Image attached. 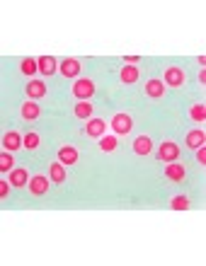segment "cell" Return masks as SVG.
<instances>
[{
	"label": "cell",
	"mask_w": 206,
	"mask_h": 266,
	"mask_svg": "<svg viewBox=\"0 0 206 266\" xmlns=\"http://www.w3.org/2000/svg\"><path fill=\"white\" fill-rule=\"evenodd\" d=\"M48 177L54 181H66V165H61V162H54L51 167H48Z\"/></svg>",
	"instance_id": "d6986e66"
},
{
	"label": "cell",
	"mask_w": 206,
	"mask_h": 266,
	"mask_svg": "<svg viewBox=\"0 0 206 266\" xmlns=\"http://www.w3.org/2000/svg\"><path fill=\"white\" fill-rule=\"evenodd\" d=\"M20 145H24V138L17 131H8L5 136H3V148H5L8 153H15Z\"/></svg>",
	"instance_id": "30bf717a"
},
{
	"label": "cell",
	"mask_w": 206,
	"mask_h": 266,
	"mask_svg": "<svg viewBox=\"0 0 206 266\" xmlns=\"http://www.w3.org/2000/svg\"><path fill=\"white\" fill-rule=\"evenodd\" d=\"M24 95L29 102H34V99H41V97H46V85L41 83V80H29L27 87H24Z\"/></svg>",
	"instance_id": "5b68a950"
},
{
	"label": "cell",
	"mask_w": 206,
	"mask_h": 266,
	"mask_svg": "<svg viewBox=\"0 0 206 266\" xmlns=\"http://www.w3.org/2000/svg\"><path fill=\"white\" fill-rule=\"evenodd\" d=\"M10 184L12 186H27L29 184V174H27V169L24 167H17L10 172Z\"/></svg>",
	"instance_id": "2e32d148"
},
{
	"label": "cell",
	"mask_w": 206,
	"mask_h": 266,
	"mask_svg": "<svg viewBox=\"0 0 206 266\" xmlns=\"http://www.w3.org/2000/svg\"><path fill=\"white\" fill-rule=\"evenodd\" d=\"M199 83H201V85L206 83V73H204V68H201V73H199Z\"/></svg>",
	"instance_id": "f546056e"
},
{
	"label": "cell",
	"mask_w": 206,
	"mask_h": 266,
	"mask_svg": "<svg viewBox=\"0 0 206 266\" xmlns=\"http://www.w3.org/2000/svg\"><path fill=\"white\" fill-rule=\"evenodd\" d=\"M73 95L78 97L80 102H90V97L95 95V85H92V80H75L73 83Z\"/></svg>",
	"instance_id": "3957f363"
},
{
	"label": "cell",
	"mask_w": 206,
	"mask_h": 266,
	"mask_svg": "<svg viewBox=\"0 0 206 266\" xmlns=\"http://www.w3.org/2000/svg\"><path fill=\"white\" fill-rule=\"evenodd\" d=\"M189 116H192V121H204L206 119V107L204 104H194V107L189 109Z\"/></svg>",
	"instance_id": "603a6c76"
},
{
	"label": "cell",
	"mask_w": 206,
	"mask_h": 266,
	"mask_svg": "<svg viewBox=\"0 0 206 266\" xmlns=\"http://www.w3.org/2000/svg\"><path fill=\"white\" fill-rule=\"evenodd\" d=\"M12 162H15V160H12V153L5 150V153L0 155V172H12Z\"/></svg>",
	"instance_id": "cb8c5ba5"
},
{
	"label": "cell",
	"mask_w": 206,
	"mask_h": 266,
	"mask_svg": "<svg viewBox=\"0 0 206 266\" xmlns=\"http://www.w3.org/2000/svg\"><path fill=\"white\" fill-rule=\"evenodd\" d=\"M165 177L170 181H184L187 177V167L182 165V162H170L168 167H165Z\"/></svg>",
	"instance_id": "9c48e42d"
},
{
	"label": "cell",
	"mask_w": 206,
	"mask_h": 266,
	"mask_svg": "<svg viewBox=\"0 0 206 266\" xmlns=\"http://www.w3.org/2000/svg\"><path fill=\"white\" fill-rule=\"evenodd\" d=\"M59 68H61V75H63V78H75V75H80V60L78 58H66Z\"/></svg>",
	"instance_id": "7c38bea8"
},
{
	"label": "cell",
	"mask_w": 206,
	"mask_h": 266,
	"mask_svg": "<svg viewBox=\"0 0 206 266\" xmlns=\"http://www.w3.org/2000/svg\"><path fill=\"white\" fill-rule=\"evenodd\" d=\"M150 150H153V141H150V136H138V138L133 141V153H136L138 157L150 155Z\"/></svg>",
	"instance_id": "8fae6325"
},
{
	"label": "cell",
	"mask_w": 206,
	"mask_h": 266,
	"mask_svg": "<svg viewBox=\"0 0 206 266\" xmlns=\"http://www.w3.org/2000/svg\"><path fill=\"white\" fill-rule=\"evenodd\" d=\"M136 60H138V56H126V63H129V65H133Z\"/></svg>",
	"instance_id": "f1b7e54d"
},
{
	"label": "cell",
	"mask_w": 206,
	"mask_h": 266,
	"mask_svg": "<svg viewBox=\"0 0 206 266\" xmlns=\"http://www.w3.org/2000/svg\"><path fill=\"white\" fill-rule=\"evenodd\" d=\"M39 114H41V109H39V104H36V102H24L22 109H20V116H22L24 121L39 119Z\"/></svg>",
	"instance_id": "5bb4252c"
},
{
	"label": "cell",
	"mask_w": 206,
	"mask_h": 266,
	"mask_svg": "<svg viewBox=\"0 0 206 266\" xmlns=\"http://www.w3.org/2000/svg\"><path fill=\"white\" fill-rule=\"evenodd\" d=\"M59 162L66 165V167H68V165H75V162H78V150H75L73 145H63L59 150Z\"/></svg>",
	"instance_id": "4fadbf2b"
},
{
	"label": "cell",
	"mask_w": 206,
	"mask_h": 266,
	"mask_svg": "<svg viewBox=\"0 0 206 266\" xmlns=\"http://www.w3.org/2000/svg\"><path fill=\"white\" fill-rule=\"evenodd\" d=\"M109 126H112V131L117 133V136H129V133H131L133 121H131V116H129V114L119 111V114H114V116H112Z\"/></svg>",
	"instance_id": "7a4b0ae2"
},
{
	"label": "cell",
	"mask_w": 206,
	"mask_h": 266,
	"mask_svg": "<svg viewBox=\"0 0 206 266\" xmlns=\"http://www.w3.org/2000/svg\"><path fill=\"white\" fill-rule=\"evenodd\" d=\"M117 136H107V133H105V136H102V138H99V150H102V153H114V150H117Z\"/></svg>",
	"instance_id": "ac0fdd59"
},
{
	"label": "cell",
	"mask_w": 206,
	"mask_h": 266,
	"mask_svg": "<svg viewBox=\"0 0 206 266\" xmlns=\"http://www.w3.org/2000/svg\"><path fill=\"white\" fill-rule=\"evenodd\" d=\"M39 143H41L39 133H27L24 136V148H39Z\"/></svg>",
	"instance_id": "484cf974"
},
{
	"label": "cell",
	"mask_w": 206,
	"mask_h": 266,
	"mask_svg": "<svg viewBox=\"0 0 206 266\" xmlns=\"http://www.w3.org/2000/svg\"><path fill=\"white\" fill-rule=\"evenodd\" d=\"M20 68H22L24 75H36V71H39V63H36L34 58H24L22 63H20Z\"/></svg>",
	"instance_id": "7402d4cb"
},
{
	"label": "cell",
	"mask_w": 206,
	"mask_h": 266,
	"mask_svg": "<svg viewBox=\"0 0 206 266\" xmlns=\"http://www.w3.org/2000/svg\"><path fill=\"white\" fill-rule=\"evenodd\" d=\"M75 116L78 119H90L92 116V104L90 102H78L75 104Z\"/></svg>",
	"instance_id": "ffe728a7"
},
{
	"label": "cell",
	"mask_w": 206,
	"mask_h": 266,
	"mask_svg": "<svg viewBox=\"0 0 206 266\" xmlns=\"http://www.w3.org/2000/svg\"><path fill=\"white\" fill-rule=\"evenodd\" d=\"M158 160H160V162H165V165L177 162V160H180V145L172 143V141H163L160 148H158Z\"/></svg>",
	"instance_id": "6da1fadb"
},
{
	"label": "cell",
	"mask_w": 206,
	"mask_h": 266,
	"mask_svg": "<svg viewBox=\"0 0 206 266\" xmlns=\"http://www.w3.org/2000/svg\"><path fill=\"white\" fill-rule=\"evenodd\" d=\"M138 80V71L133 68V65H126V68H121V83H136Z\"/></svg>",
	"instance_id": "44dd1931"
},
{
	"label": "cell",
	"mask_w": 206,
	"mask_h": 266,
	"mask_svg": "<svg viewBox=\"0 0 206 266\" xmlns=\"http://www.w3.org/2000/svg\"><path fill=\"white\" fill-rule=\"evenodd\" d=\"M170 206H172L175 211H187V208H189V198H184V196H175V198L170 201Z\"/></svg>",
	"instance_id": "d4e9b609"
},
{
	"label": "cell",
	"mask_w": 206,
	"mask_h": 266,
	"mask_svg": "<svg viewBox=\"0 0 206 266\" xmlns=\"http://www.w3.org/2000/svg\"><path fill=\"white\" fill-rule=\"evenodd\" d=\"M105 131H107V121L105 119H90L87 126H85V133H87L90 138H95V141H99V138L105 136Z\"/></svg>",
	"instance_id": "8992f818"
},
{
	"label": "cell",
	"mask_w": 206,
	"mask_h": 266,
	"mask_svg": "<svg viewBox=\"0 0 206 266\" xmlns=\"http://www.w3.org/2000/svg\"><path fill=\"white\" fill-rule=\"evenodd\" d=\"M163 80H165V85H170V87H182L184 80H187V75H184L182 68L170 65V68H165V73H163Z\"/></svg>",
	"instance_id": "277c9868"
},
{
	"label": "cell",
	"mask_w": 206,
	"mask_h": 266,
	"mask_svg": "<svg viewBox=\"0 0 206 266\" xmlns=\"http://www.w3.org/2000/svg\"><path fill=\"white\" fill-rule=\"evenodd\" d=\"M145 95L150 97V99H160V97H165V83H163L160 78H150V80L145 83Z\"/></svg>",
	"instance_id": "ba28073f"
},
{
	"label": "cell",
	"mask_w": 206,
	"mask_h": 266,
	"mask_svg": "<svg viewBox=\"0 0 206 266\" xmlns=\"http://www.w3.org/2000/svg\"><path fill=\"white\" fill-rule=\"evenodd\" d=\"M196 162H199L201 167L206 165V148H204V145H201V148H196Z\"/></svg>",
	"instance_id": "4316f807"
},
{
	"label": "cell",
	"mask_w": 206,
	"mask_h": 266,
	"mask_svg": "<svg viewBox=\"0 0 206 266\" xmlns=\"http://www.w3.org/2000/svg\"><path fill=\"white\" fill-rule=\"evenodd\" d=\"M204 141H206V133L204 131H189V133H187V145H189V148H194V150H196V148H201V145H204Z\"/></svg>",
	"instance_id": "e0dca14e"
},
{
	"label": "cell",
	"mask_w": 206,
	"mask_h": 266,
	"mask_svg": "<svg viewBox=\"0 0 206 266\" xmlns=\"http://www.w3.org/2000/svg\"><path fill=\"white\" fill-rule=\"evenodd\" d=\"M8 193H10V186H8V181L3 179L0 181V198H8Z\"/></svg>",
	"instance_id": "83f0119b"
},
{
	"label": "cell",
	"mask_w": 206,
	"mask_h": 266,
	"mask_svg": "<svg viewBox=\"0 0 206 266\" xmlns=\"http://www.w3.org/2000/svg\"><path fill=\"white\" fill-rule=\"evenodd\" d=\"M39 63V71H41V75H54L56 73V68H59V63H56V58L54 56H41V58L36 60Z\"/></svg>",
	"instance_id": "9a60e30c"
},
{
	"label": "cell",
	"mask_w": 206,
	"mask_h": 266,
	"mask_svg": "<svg viewBox=\"0 0 206 266\" xmlns=\"http://www.w3.org/2000/svg\"><path fill=\"white\" fill-rule=\"evenodd\" d=\"M29 191H32V196H44V193L48 191L46 174H34V177L29 179Z\"/></svg>",
	"instance_id": "52a82bcc"
}]
</instances>
